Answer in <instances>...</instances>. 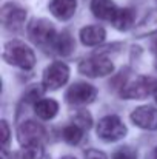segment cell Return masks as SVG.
Instances as JSON below:
<instances>
[{
  "mask_svg": "<svg viewBox=\"0 0 157 159\" xmlns=\"http://www.w3.org/2000/svg\"><path fill=\"white\" fill-rule=\"evenodd\" d=\"M3 59L5 62L19 66L22 70H31L36 65L34 51L20 40H11L3 48Z\"/></svg>",
  "mask_w": 157,
  "mask_h": 159,
  "instance_id": "6da1fadb",
  "label": "cell"
},
{
  "mask_svg": "<svg viewBox=\"0 0 157 159\" xmlns=\"http://www.w3.org/2000/svg\"><path fill=\"white\" fill-rule=\"evenodd\" d=\"M157 88V79L150 76H139L129 80L120 91L123 99H145L150 94H154Z\"/></svg>",
  "mask_w": 157,
  "mask_h": 159,
  "instance_id": "7a4b0ae2",
  "label": "cell"
},
{
  "mask_svg": "<svg viewBox=\"0 0 157 159\" xmlns=\"http://www.w3.org/2000/svg\"><path fill=\"white\" fill-rule=\"evenodd\" d=\"M28 33H29L31 40L36 45H39L40 48H50V47L52 48L54 40L57 37V33H55L52 23H50L45 19L33 20L29 28H28Z\"/></svg>",
  "mask_w": 157,
  "mask_h": 159,
  "instance_id": "3957f363",
  "label": "cell"
},
{
  "mask_svg": "<svg viewBox=\"0 0 157 159\" xmlns=\"http://www.w3.org/2000/svg\"><path fill=\"white\" fill-rule=\"evenodd\" d=\"M79 71L88 77H105L114 71L112 62L106 56H91L79 63Z\"/></svg>",
  "mask_w": 157,
  "mask_h": 159,
  "instance_id": "277c9868",
  "label": "cell"
},
{
  "mask_svg": "<svg viewBox=\"0 0 157 159\" xmlns=\"http://www.w3.org/2000/svg\"><path fill=\"white\" fill-rule=\"evenodd\" d=\"M126 134V127L119 116H105L97 124V136L103 141H119Z\"/></svg>",
  "mask_w": 157,
  "mask_h": 159,
  "instance_id": "5b68a950",
  "label": "cell"
},
{
  "mask_svg": "<svg viewBox=\"0 0 157 159\" xmlns=\"http://www.w3.org/2000/svg\"><path fill=\"white\" fill-rule=\"evenodd\" d=\"M69 79V68L66 63L57 60L52 62L51 65L43 73V87L45 90H59L62 88Z\"/></svg>",
  "mask_w": 157,
  "mask_h": 159,
  "instance_id": "8992f818",
  "label": "cell"
},
{
  "mask_svg": "<svg viewBox=\"0 0 157 159\" xmlns=\"http://www.w3.org/2000/svg\"><path fill=\"white\" fill-rule=\"evenodd\" d=\"M43 138H45V128L34 120H26L17 130V141L20 147L40 144Z\"/></svg>",
  "mask_w": 157,
  "mask_h": 159,
  "instance_id": "52a82bcc",
  "label": "cell"
},
{
  "mask_svg": "<svg viewBox=\"0 0 157 159\" xmlns=\"http://www.w3.org/2000/svg\"><path fill=\"white\" fill-rule=\"evenodd\" d=\"M97 96V90L85 82H79L69 87L66 91V101L72 105H86L91 104Z\"/></svg>",
  "mask_w": 157,
  "mask_h": 159,
  "instance_id": "ba28073f",
  "label": "cell"
},
{
  "mask_svg": "<svg viewBox=\"0 0 157 159\" xmlns=\"http://www.w3.org/2000/svg\"><path fill=\"white\" fill-rule=\"evenodd\" d=\"M0 17H2V23L8 30L19 31L26 20V11L15 3H6L2 8Z\"/></svg>",
  "mask_w": 157,
  "mask_h": 159,
  "instance_id": "9c48e42d",
  "label": "cell"
},
{
  "mask_svg": "<svg viewBox=\"0 0 157 159\" xmlns=\"http://www.w3.org/2000/svg\"><path fill=\"white\" fill-rule=\"evenodd\" d=\"M131 120L134 125L143 130H157V108L150 105H142L131 113Z\"/></svg>",
  "mask_w": 157,
  "mask_h": 159,
  "instance_id": "30bf717a",
  "label": "cell"
},
{
  "mask_svg": "<svg viewBox=\"0 0 157 159\" xmlns=\"http://www.w3.org/2000/svg\"><path fill=\"white\" fill-rule=\"evenodd\" d=\"M91 11L97 19L112 22L119 8L116 6L112 0H91Z\"/></svg>",
  "mask_w": 157,
  "mask_h": 159,
  "instance_id": "8fae6325",
  "label": "cell"
},
{
  "mask_svg": "<svg viewBox=\"0 0 157 159\" xmlns=\"http://www.w3.org/2000/svg\"><path fill=\"white\" fill-rule=\"evenodd\" d=\"M105 37H106V33L99 25H89L80 30V40L86 47H97L103 43Z\"/></svg>",
  "mask_w": 157,
  "mask_h": 159,
  "instance_id": "7c38bea8",
  "label": "cell"
},
{
  "mask_svg": "<svg viewBox=\"0 0 157 159\" xmlns=\"http://www.w3.org/2000/svg\"><path fill=\"white\" fill-rule=\"evenodd\" d=\"M77 0H52L50 3V11L59 20H68L74 16Z\"/></svg>",
  "mask_w": 157,
  "mask_h": 159,
  "instance_id": "4fadbf2b",
  "label": "cell"
},
{
  "mask_svg": "<svg viewBox=\"0 0 157 159\" xmlns=\"http://www.w3.org/2000/svg\"><path fill=\"white\" fill-rule=\"evenodd\" d=\"M156 33H157V9L151 11L150 14H146L143 17V20L136 26L134 36L136 37H146V36L156 34Z\"/></svg>",
  "mask_w": 157,
  "mask_h": 159,
  "instance_id": "5bb4252c",
  "label": "cell"
},
{
  "mask_svg": "<svg viewBox=\"0 0 157 159\" xmlns=\"http://www.w3.org/2000/svg\"><path fill=\"white\" fill-rule=\"evenodd\" d=\"M34 111H36V114H37L40 119L50 120V119H52V117L57 114L59 104H57L54 99H39V101H36V104H34Z\"/></svg>",
  "mask_w": 157,
  "mask_h": 159,
  "instance_id": "9a60e30c",
  "label": "cell"
},
{
  "mask_svg": "<svg viewBox=\"0 0 157 159\" xmlns=\"http://www.w3.org/2000/svg\"><path fill=\"white\" fill-rule=\"evenodd\" d=\"M114 25V28L120 30V31H126L133 26L134 23V11L129 9V8H123V9H119L114 20L111 22Z\"/></svg>",
  "mask_w": 157,
  "mask_h": 159,
  "instance_id": "2e32d148",
  "label": "cell"
},
{
  "mask_svg": "<svg viewBox=\"0 0 157 159\" xmlns=\"http://www.w3.org/2000/svg\"><path fill=\"white\" fill-rule=\"evenodd\" d=\"M52 48L57 51V54H60V56H69V54L72 53V50H74V39H72L71 34H68V33L57 34Z\"/></svg>",
  "mask_w": 157,
  "mask_h": 159,
  "instance_id": "e0dca14e",
  "label": "cell"
},
{
  "mask_svg": "<svg viewBox=\"0 0 157 159\" xmlns=\"http://www.w3.org/2000/svg\"><path fill=\"white\" fill-rule=\"evenodd\" d=\"M62 136H63L65 142H68L69 145H77V144L82 141V138H83V128L74 122V124L66 125V127L63 128Z\"/></svg>",
  "mask_w": 157,
  "mask_h": 159,
  "instance_id": "ac0fdd59",
  "label": "cell"
},
{
  "mask_svg": "<svg viewBox=\"0 0 157 159\" xmlns=\"http://www.w3.org/2000/svg\"><path fill=\"white\" fill-rule=\"evenodd\" d=\"M43 156V147L42 144H33L22 147V159H42Z\"/></svg>",
  "mask_w": 157,
  "mask_h": 159,
  "instance_id": "d6986e66",
  "label": "cell"
},
{
  "mask_svg": "<svg viewBox=\"0 0 157 159\" xmlns=\"http://www.w3.org/2000/svg\"><path fill=\"white\" fill-rule=\"evenodd\" d=\"M74 122H76L77 125H80L83 130H85V128H89L91 124H93V120H91V114H89L88 111H80V113H77Z\"/></svg>",
  "mask_w": 157,
  "mask_h": 159,
  "instance_id": "ffe728a7",
  "label": "cell"
},
{
  "mask_svg": "<svg viewBox=\"0 0 157 159\" xmlns=\"http://www.w3.org/2000/svg\"><path fill=\"white\" fill-rule=\"evenodd\" d=\"M112 159H137V156H136V152L133 148L123 147V148H120V150H117L114 153V158Z\"/></svg>",
  "mask_w": 157,
  "mask_h": 159,
  "instance_id": "44dd1931",
  "label": "cell"
},
{
  "mask_svg": "<svg viewBox=\"0 0 157 159\" xmlns=\"http://www.w3.org/2000/svg\"><path fill=\"white\" fill-rule=\"evenodd\" d=\"M85 159H108V158H106V155H105L103 152H99V150L91 148V150H88L85 153Z\"/></svg>",
  "mask_w": 157,
  "mask_h": 159,
  "instance_id": "7402d4cb",
  "label": "cell"
},
{
  "mask_svg": "<svg viewBox=\"0 0 157 159\" xmlns=\"http://www.w3.org/2000/svg\"><path fill=\"white\" fill-rule=\"evenodd\" d=\"M2 136H3V139H2V144H3V147L8 144V141H9V127H8V124H6V120H2Z\"/></svg>",
  "mask_w": 157,
  "mask_h": 159,
  "instance_id": "603a6c76",
  "label": "cell"
},
{
  "mask_svg": "<svg viewBox=\"0 0 157 159\" xmlns=\"http://www.w3.org/2000/svg\"><path fill=\"white\" fill-rule=\"evenodd\" d=\"M146 159H157V147L150 153V155H148V156H146Z\"/></svg>",
  "mask_w": 157,
  "mask_h": 159,
  "instance_id": "cb8c5ba5",
  "label": "cell"
},
{
  "mask_svg": "<svg viewBox=\"0 0 157 159\" xmlns=\"http://www.w3.org/2000/svg\"><path fill=\"white\" fill-rule=\"evenodd\" d=\"M62 159H76V158H74V156H63Z\"/></svg>",
  "mask_w": 157,
  "mask_h": 159,
  "instance_id": "d4e9b609",
  "label": "cell"
},
{
  "mask_svg": "<svg viewBox=\"0 0 157 159\" xmlns=\"http://www.w3.org/2000/svg\"><path fill=\"white\" fill-rule=\"evenodd\" d=\"M154 98H156V102H157V88H156V91H154Z\"/></svg>",
  "mask_w": 157,
  "mask_h": 159,
  "instance_id": "484cf974",
  "label": "cell"
},
{
  "mask_svg": "<svg viewBox=\"0 0 157 159\" xmlns=\"http://www.w3.org/2000/svg\"><path fill=\"white\" fill-rule=\"evenodd\" d=\"M154 45H156V48H157V40H156V42H154Z\"/></svg>",
  "mask_w": 157,
  "mask_h": 159,
  "instance_id": "4316f807",
  "label": "cell"
},
{
  "mask_svg": "<svg viewBox=\"0 0 157 159\" xmlns=\"http://www.w3.org/2000/svg\"><path fill=\"white\" fill-rule=\"evenodd\" d=\"M156 66H157V63H156Z\"/></svg>",
  "mask_w": 157,
  "mask_h": 159,
  "instance_id": "83f0119b",
  "label": "cell"
}]
</instances>
